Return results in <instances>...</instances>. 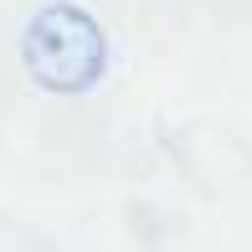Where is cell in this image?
Instances as JSON below:
<instances>
[{
  "label": "cell",
  "instance_id": "obj_1",
  "mask_svg": "<svg viewBox=\"0 0 252 252\" xmlns=\"http://www.w3.org/2000/svg\"><path fill=\"white\" fill-rule=\"evenodd\" d=\"M21 62L41 93L83 98L108 72V36L98 16L77 0H47L21 31Z\"/></svg>",
  "mask_w": 252,
  "mask_h": 252
}]
</instances>
